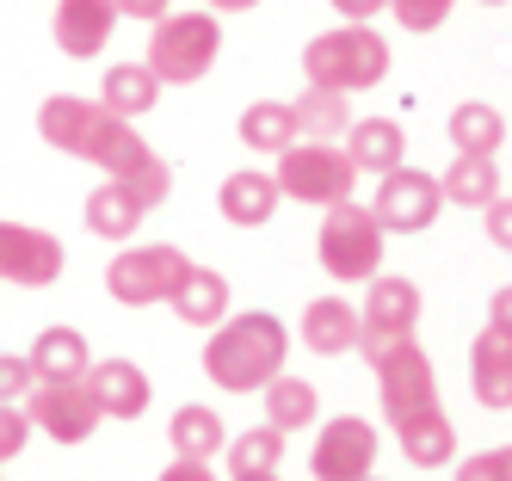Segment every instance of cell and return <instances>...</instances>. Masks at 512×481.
Returning <instances> with one entry per match:
<instances>
[{"mask_svg":"<svg viewBox=\"0 0 512 481\" xmlns=\"http://www.w3.org/2000/svg\"><path fill=\"white\" fill-rule=\"evenodd\" d=\"M38 136L50 148H62V155H75V161H93L105 179H124L149 210H161V198L173 192V167L142 142V130L130 118L105 111L99 99H81V93L44 99L38 105Z\"/></svg>","mask_w":512,"mask_h":481,"instance_id":"1","label":"cell"},{"mask_svg":"<svg viewBox=\"0 0 512 481\" xmlns=\"http://www.w3.org/2000/svg\"><path fill=\"white\" fill-rule=\"evenodd\" d=\"M290 358V333L278 315L266 309H247V315H223L210 327V340H204V377L216 389H229V395H260L278 370Z\"/></svg>","mask_w":512,"mask_h":481,"instance_id":"2","label":"cell"},{"mask_svg":"<svg viewBox=\"0 0 512 481\" xmlns=\"http://www.w3.org/2000/svg\"><path fill=\"white\" fill-rule=\"evenodd\" d=\"M303 74L309 87H327V93H364L389 74V44L371 31V25H334L303 44Z\"/></svg>","mask_w":512,"mask_h":481,"instance_id":"3","label":"cell"},{"mask_svg":"<svg viewBox=\"0 0 512 481\" xmlns=\"http://www.w3.org/2000/svg\"><path fill=\"white\" fill-rule=\"evenodd\" d=\"M364 364L377 370V395H383V414L389 426H401L408 414H420V407L438 401V377H432V358L420 352V340L408 333V340H395V333H358Z\"/></svg>","mask_w":512,"mask_h":481,"instance_id":"4","label":"cell"},{"mask_svg":"<svg viewBox=\"0 0 512 481\" xmlns=\"http://www.w3.org/2000/svg\"><path fill=\"white\" fill-rule=\"evenodd\" d=\"M383 222L371 216V204H327L321 210V235H315V253H321V272L334 284H371L383 272Z\"/></svg>","mask_w":512,"mask_h":481,"instance_id":"5","label":"cell"},{"mask_svg":"<svg viewBox=\"0 0 512 481\" xmlns=\"http://www.w3.org/2000/svg\"><path fill=\"white\" fill-rule=\"evenodd\" d=\"M216 50H223L216 13H167L155 19V37H149V68L161 87H192L216 68Z\"/></svg>","mask_w":512,"mask_h":481,"instance_id":"6","label":"cell"},{"mask_svg":"<svg viewBox=\"0 0 512 481\" xmlns=\"http://www.w3.org/2000/svg\"><path fill=\"white\" fill-rule=\"evenodd\" d=\"M278 192L284 198H297V204H346L358 192V167L346 161V148L334 142H290L284 155H278Z\"/></svg>","mask_w":512,"mask_h":481,"instance_id":"7","label":"cell"},{"mask_svg":"<svg viewBox=\"0 0 512 481\" xmlns=\"http://www.w3.org/2000/svg\"><path fill=\"white\" fill-rule=\"evenodd\" d=\"M186 272H192V259L179 253V247H167V241L124 247L112 266H105V290H112L124 309H155V303H167V296L179 290Z\"/></svg>","mask_w":512,"mask_h":481,"instance_id":"8","label":"cell"},{"mask_svg":"<svg viewBox=\"0 0 512 481\" xmlns=\"http://www.w3.org/2000/svg\"><path fill=\"white\" fill-rule=\"evenodd\" d=\"M438 204H445V192H438V179L420 173V167H395L377 179V198H371V216L383 222V235H420L438 222Z\"/></svg>","mask_w":512,"mask_h":481,"instance_id":"9","label":"cell"},{"mask_svg":"<svg viewBox=\"0 0 512 481\" xmlns=\"http://www.w3.org/2000/svg\"><path fill=\"white\" fill-rule=\"evenodd\" d=\"M19 407H25L31 432H44L56 444H87L93 426H99V407H93L87 383H38Z\"/></svg>","mask_w":512,"mask_h":481,"instance_id":"10","label":"cell"},{"mask_svg":"<svg viewBox=\"0 0 512 481\" xmlns=\"http://www.w3.org/2000/svg\"><path fill=\"white\" fill-rule=\"evenodd\" d=\"M309 469H315V481H364L377 469V426L358 414L327 420L309 451Z\"/></svg>","mask_w":512,"mask_h":481,"instance_id":"11","label":"cell"},{"mask_svg":"<svg viewBox=\"0 0 512 481\" xmlns=\"http://www.w3.org/2000/svg\"><path fill=\"white\" fill-rule=\"evenodd\" d=\"M68 266V253L50 229H31V222H7L0 216V278L7 284H25V290H44L56 284Z\"/></svg>","mask_w":512,"mask_h":481,"instance_id":"12","label":"cell"},{"mask_svg":"<svg viewBox=\"0 0 512 481\" xmlns=\"http://www.w3.org/2000/svg\"><path fill=\"white\" fill-rule=\"evenodd\" d=\"M87 395L99 407V420H142L149 414V401H155V383H149V370L130 364V358H105L87 370Z\"/></svg>","mask_w":512,"mask_h":481,"instance_id":"13","label":"cell"},{"mask_svg":"<svg viewBox=\"0 0 512 481\" xmlns=\"http://www.w3.org/2000/svg\"><path fill=\"white\" fill-rule=\"evenodd\" d=\"M118 31V0H56V44L62 56L93 62Z\"/></svg>","mask_w":512,"mask_h":481,"instance_id":"14","label":"cell"},{"mask_svg":"<svg viewBox=\"0 0 512 481\" xmlns=\"http://www.w3.org/2000/svg\"><path fill=\"white\" fill-rule=\"evenodd\" d=\"M364 333H395V340H408V333L420 327V284L414 278H371V290H364V309H358Z\"/></svg>","mask_w":512,"mask_h":481,"instance_id":"15","label":"cell"},{"mask_svg":"<svg viewBox=\"0 0 512 481\" xmlns=\"http://www.w3.org/2000/svg\"><path fill=\"white\" fill-rule=\"evenodd\" d=\"M25 364H31V377H38V383H81L87 370H93L87 333L81 327H44L38 340H31Z\"/></svg>","mask_w":512,"mask_h":481,"instance_id":"16","label":"cell"},{"mask_svg":"<svg viewBox=\"0 0 512 481\" xmlns=\"http://www.w3.org/2000/svg\"><path fill=\"white\" fill-rule=\"evenodd\" d=\"M395 444H401V457H408L414 469H438V463H451L457 457V426L445 407H420V414H408L395 426Z\"/></svg>","mask_w":512,"mask_h":481,"instance_id":"17","label":"cell"},{"mask_svg":"<svg viewBox=\"0 0 512 481\" xmlns=\"http://www.w3.org/2000/svg\"><path fill=\"white\" fill-rule=\"evenodd\" d=\"M284 192L272 173H229L223 192H216V210H223V222H235V229H266V222L278 216Z\"/></svg>","mask_w":512,"mask_h":481,"instance_id":"18","label":"cell"},{"mask_svg":"<svg viewBox=\"0 0 512 481\" xmlns=\"http://www.w3.org/2000/svg\"><path fill=\"white\" fill-rule=\"evenodd\" d=\"M346 161L358 173H395V167H408V136H401L395 118H358L346 130Z\"/></svg>","mask_w":512,"mask_h":481,"instance_id":"19","label":"cell"},{"mask_svg":"<svg viewBox=\"0 0 512 481\" xmlns=\"http://www.w3.org/2000/svg\"><path fill=\"white\" fill-rule=\"evenodd\" d=\"M469 389L494 414L512 407V340H500L494 327H482V340L469 346Z\"/></svg>","mask_w":512,"mask_h":481,"instance_id":"20","label":"cell"},{"mask_svg":"<svg viewBox=\"0 0 512 481\" xmlns=\"http://www.w3.org/2000/svg\"><path fill=\"white\" fill-rule=\"evenodd\" d=\"M358 333H364V321H358V309L346 303V296H315V303L303 309V346L321 352V358L352 352Z\"/></svg>","mask_w":512,"mask_h":481,"instance_id":"21","label":"cell"},{"mask_svg":"<svg viewBox=\"0 0 512 481\" xmlns=\"http://www.w3.org/2000/svg\"><path fill=\"white\" fill-rule=\"evenodd\" d=\"M167 444H173V457L210 463V457H223L229 426H223V414H216V407H204V401H186V407H173V420H167Z\"/></svg>","mask_w":512,"mask_h":481,"instance_id":"22","label":"cell"},{"mask_svg":"<svg viewBox=\"0 0 512 481\" xmlns=\"http://www.w3.org/2000/svg\"><path fill=\"white\" fill-rule=\"evenodd\" d=\"M167 309L186 321V327H216L229 315V278L216 266H192L186 278H179V290L167 296Z\"/></svg>","mask_w":512,"mask_h":481,"instance_id":"23","label":"cell"},{"mask_svg":"<svg viewBox=\"0 0 512 481\" xmlns=\"http://www.w3.org/2000/svg\"><path fill=\"white\" fill-rule=\"evenodd\" d=\"M99 105L105 111H118V118H149V111L161 105V81H155V68L149 62H118V68H105V81H99Z\"/></svg>","mask_w":512,"mask_h":481,"instance_id":"24","label":"cell"},{"mask_svg":"<svg viewBox=\"0 0 512 481\" xmlns=\"http://www.w3.org/2000/svg\"><path fill=\"white\" fill-rule=\"evenodd\" d=\"M142 216H149V204H142L124 179H105L99 192L87 198V229H93L99 241H130V235L142 229Z\"/></svg>","mask_w":512,"mask_h":481,"instance_id":"25","label":"cell"},{"mask_svg":"<svg viewBox=\"0 0 512 481\" xmlns=\"http://www.w3.org/2000/svg\"><path fill=\"white\" fill-rule=\"evenodd\" d=\"M260 395H266V426H278L284 438H290V432H303V426H315V414H321L315 383L290 377V370H278V377H272Z\"/></svg>","mask_w":512,"mask_h":481,"instance_id":"26","label":"cell"},{"mask_svg":"<svg viewBox=\"0 0 512 481\" xmlns=\"http://www.w3.org/2000/svg\"><path fill=\"white\" fill-rule=\"evenodd\" d=\"M438 192H445V204H463V210H482L500 198V167L494 155H457L445 167V179H438Z\"/></svg>","mask_w":512,"mask_h":481,"instance_id":"27","label":"cell"},{"mask_svg":"<svg viewBox=\"0 0 512 481\" xmlns=\"http://www.w3.org/2000/svg\"><path fill=\"white\" fill-rule=\"evenodd\" d=\"M290 118H297V142H340L352 130V105H346V93L309 87L297 105H290Z\"/></svg>","mask_w":512,"mask_h":481,"instance_id":"28","label":"cell"},{"mask_svg":"<svg viewBox=\"0 0 512 481\" xmlns=\"http://www.w3.org/2000/svg\"><path fill=\"white\" fill-rule=\"evenodd\" d=\"M241 142L260 148V155H284L290 142H297V118H290L284 99H253L241 111Z\"/></svg>","mask_w":512,"mask_h":481,"instance_id":"29","label":"cell"},{"mask_svg":"<svg viewBox=\"0 0 512 481\" xmlns=\"http://www.w3.org/2000/svg\"><path fill=\"white\" fill-rule=\"evenodd\" d=\"M451 142H457V155H494V148L506 142V118L494 105L469 99V105L451 111Z\"/></svg>","mask_w":512,"mask_h":481,"instance_id":"30","label":"cell"},{"mask_svg":"<svg viewBox=\"0 0 512 481\" xmlns=\"http://www.w3.org/2000/svg\"><path fill=\"white\" fill-rule=\"evenodd\" d=\"M278 457H284V432L278 426H253V432H241V438L223 444L229 475H272Z\"/></svg>","mask_w":512,"mask_h":481,"instance_id":"31","label":"cell"},{"mask_svg":"<svg viewBox=\"0 0 512 481\" xmlns=\"http://www.w3.org/2000/svg\"><path fill=\"white\" fill-rule=\"evenodd\" d=\"M451 7L457 0H389V13H395L401 31H438L451 19Z\"/></svg>","mask_w":512,"mask_h":481,"instance_id":"32","label":"cell"},{"mask_svg":"<svg viewBox=\"0 0 512 481\" xmlns=\"http://www.w3.org/2000/svg\"><path fill=\"white\" fill-rule=\"evenodd\" d=\"M25 444H31V420H25V407H19V401H0V463H13Z\"/></svg>","mask_w":512,"mask_h":481,"instance_id":"33","label":"cell"},{"mask_svg":"<svg viewBox=\"0 0 512 481\" xmlns=\"http://www.w3.org/2000/svg\"><path fill=\"white\" fill-rule=\"evenodd\" d=\"M31 389H38V377H31L25 352H0V401H25Z\"/></svg>","mask_w":512,"mask_h":481,"instance_id":"34","label":"cell"},{"mask_svg":"<svg viewBox=\"0 0 512 481\" xmlns=\"http://www.w3.org/2000/svg\"><path fill=\"white\" fill-rule=\"evenodd\" d=\"M482 216H488V241L512 253V198H494V204H482Z\"/></svg>","mask_w":512,"mask_h":481,"instance_id":"35","label":"cell"},{"mask_svg":"<svg viewBox=\"0 0 512 481\" xmlns=\"http://www.w3.org/2000/svg\"><path fill=\"white\" fill-rule=\"evenodd\" d=\"M488 327L500 333V340H512V284H500V290L488 296Z\"/></svg>","mask_w":512,"mask_h":481,"instance_id":"36","label":"cell"},{"mask_svg":"<svg viewBox=\"0 0 512 481\" xmlns=\"http://www.w3.org/2000/svg\"><path fill=\"white\" fill-rule=\"evenodd\" d=\"M389 7V0H334V13H340V25H371L377 13Z\"/></svg>","mask_w":512,"mask_h":481,"instance_id":"37","label":"cell"},{"mask_svg":"<svg viewBox=\"0 0 512 481\" xmlns=\"http://www.w3.org/2000/svg\"><path fill=\"white\" fill-rule=\"evenodd\" d=\"M457 481H506V475H500L494 451H482V457H463V463H457Z\"/></svg>","mask_w":512,"mask_h":481,"instance_id":"38","label":"cell"},{"mask_svg":"<svg viewBox=\"0 0 512 481\" xmlns=\"http://www.w3.org/2000/svg\"><path fill=\"white\" fill-rule=\"evenodd\" d=\"M173 13V0H118V19H167Z\"/></svg>","mask_w":512,"mask_h":481,"instance_id":"39","label":"cell"},{"mask_svg":"<svg viewBox=\"0 0 512 481\" xmlns=\"http://www.w3.org/2000/svg\"><path fill=\"white\" fill-rule=\"evenodd\" d=\"M155 481H216V475H210V463H192V457H173V463H167V469H161Z\"/></svg>","mask_w":512,"mask_h":481,"instance_id":"40","label":"cell"},{"mask_svg":"<svg viewBox=\"0 0 512 481\" xmlns=\"http://www.w3.org/2000/svg\"><path fill=\"white\" fill-rule=\"evenodd\" d=\"M247 7H260V0H210V13H247Z\"/></svg>","mask_w":512,"mask_h":481,"instance_id":"41","label":"cell"},{"mask_svg":"<svg viewBox=\"0 0 512 481\" xmlns=\"http://www.w3.org/2000/svg\"><path fill=\"white\" fill-rule=\"evenodd\" d=\"M494 463H500V475L512 481V444H500V451H494Z\"/></svg>","mask_w":512,"mask_h":481,"instance_id":"42","label":"cell"},{"mask_svg":"<svg viewBox=\"0 0 512 481\" xmlns=\"http://www.w3.org/2000/svg\"><path fill=\"white\" fill-rule=\"evenodd\" d=\"M229 481H278V475H229Z\"/></svg>","mask_w":512,"mask_h":481,"instance_id":"43","label":"cell"},{"mask_svg":"<svg viewBox=\"0 0 512 481\" xmlns=\"http://www.w3.org/2000/svg\"><path fill=\"white\" fill-rule=\"evenodd\" d=\"M482 7H506V0H482Z\"/></svg>","mask_w":512,"mask_h":481,"instance_id":"44","label":"cell"},{"mask_svg":"<svg viewBox=\"0 0 512 481\" xmlns=\"http://www.w3.org/2000/svg\"><path fill=\"white\" fill-rule=\"evenodd\" d=\"M364 481H383V475H364Z\"/></svg>","mask_w":512,"mask_h":481,"instance_id":"45","label":"cell"}]
</instances>
